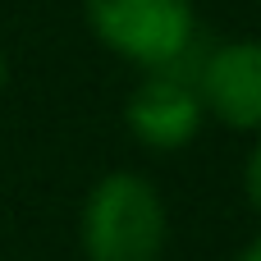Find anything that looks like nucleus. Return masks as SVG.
I'll return each instance as SVG.
<instances>
[{"instance_id":"f257e3e1","label":"nucleus","mask_w":261,"mask_h":261,"mask_svg":"<svg viewBox=\"0 0 261 261\" xmlns=\"http://www.w3.org/2000/svg\"><path fill=\"white\" fill-rule=\"evenodd\" d=\"M170 239L165 197L147 174H101L78 211V243L87 261H161Z\"/></svg>"},{"instance_id":"f03ea898","label":"nucleus","mask_w":261,"mask_h":261,"mask_svg":"<svg viewBox=\"0 0 261 261\" xmlns=\"http://www.w3.org/2000/svg\"><path fill=\"white\" fill-rule=\"evenodd\" d=\"M83 18L110 55L147 73L179 69L197 32L193 0H83Z\"/></svg>"},{"instance_id":"7ed1b4c3","label":"nucleus","mask_w":261,"mask_h":261,"mask_svg":"<svg viewBox=\"0 0 261 261\" xmlns=\"http://www.w3.org/2000/svg\"><path fill=\"white\" fill-rule=\"evenodd\" d=\"M197 101L211 119L239 133H261V41H225L193 73Z\"/></svg>"},{"instance_id":"20e7f679","label":"nucleus","mask_w":261,"mask_h":261,"mask_svg":"<svg viewBox=\"0 0 261 261\" xmlns=\"http://www.w3.org/2000/svg\"><path fill=\"white\" fill-rule=\"evenodd\" d=\"M202 119H206V110L197 101V87L179 69L147 73L128 92V106H124V124H128V133L147 151H179V147H188L197 138Z\"/></svg>"},{"instance_id":"39448f33","label":"nucleus","mask_w":261,"mask_h":261,"mask_svg":"<svg viewBox=\"0 0 261 261\" xmlns=\"http://www.w3.org/2000/svg\"><path fill=\"white\" fill-rule=\"evenodd\" d=\"M243 193H248V206L261 216V138L248 151V161H243Z\"/></svg>"},{"instance_id":"423d86ee","label":"nucleus","mask_w":261,"mask_h":261,"mask_svg":"<svg viewBox=\"0 0 261 261\" xmlns=\"http://www.w3.org/2000/svg\"><path fill=\"white\" fill-rule=\"evenodd\" d=\"M234 261H261V234H257V239H252V243H248V248H243Z\"/></svg>"},{"instance_id":"0eeeda50","label":"nucleus","mask_w":261,"mask_h":261,"mask_svg":"<svg viewBox=\"0 0 261 261\" xmlns=\"http://www.w3.org/2000/svg\"><path fill=\"white\" fill-rule=\"evenodd\" d=\"M9 87V60H5V50H0V92Z\"/></svg>"}]
</instances>
